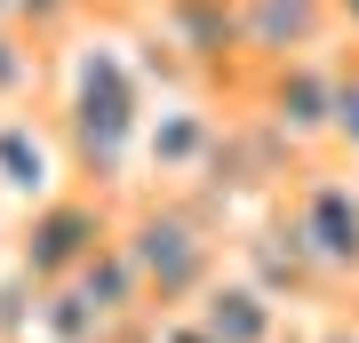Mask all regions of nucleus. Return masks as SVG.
<instances>
[{"label":"nucleus","mask_w":359,"mask_h":343,"mask_svg":"<svg viewBox=\"0 0 359 343\" xmlns=\"http://www.w3.org/2000/svg\"><path fill=\"white\" fill-rule=\"evenodd\" d=\"M120 248H128V264L144 280V304H152L160 319L192 311L200 295L224 280V271H216V240H208L184 208H144V216L120 231Z\"/></svg>","instance_id":"nucleus-1"},{"label":"nucleus","mask_w":359,"mask_h":343,"mask_svg":"<svg viewBox=\"0 0 359 343\" xmlns=\"http://www.w3.org/2000/svg\"><path fill=\"white\" fill-rule=\"evenodd\" d=\"M287 240L304 248V264L320 271L327 288H351L359 280V200H351L344 184H311L304 200H295Z\"/></svg>","instance_id":"nucleus-2"},{"label":"nucleus","mask_w":359,"mask_h":343,"mask_svg":"<svg viewBox=\"0 0 359 343\" xmlns=\"http://www.w3.org/2000/svg\"><path fill=\"white\" fill-rule=\"evenodd\" d=\"M192 319L216 343H280V295L256 288V280H216L192 304Z\"/></svg>","instance_id":"nucleus-3"},{"label":"nucleus","mask_w":359,"mask_h":343,"mask_svg":"<svg viewBox=\"0 0 359 343\" xmlns=\"http://www.w3.org/2000/svg\"><path fill=\"white\" fill-rule=\"evenodd\" d=\"M311 343H359V319L335 311V319H320V335H311Z\"/></svg>","instance_id":"nucleus-4"}]
</instances>
